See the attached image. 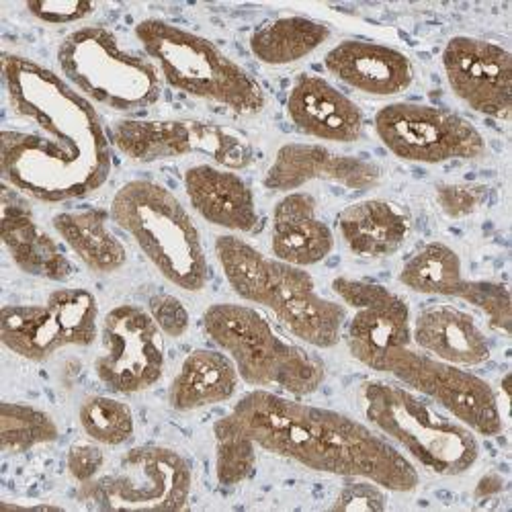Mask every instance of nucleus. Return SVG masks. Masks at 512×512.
Listing matches in <instances>:
<instances>
[{
    "mask_svg": "<svg viewBox=\"0 0 512 512\" xmlns=\"http://www.w3.org/2000/svg\"><path fill=\"white\" fill-rule=\"evenodd\" d=\"M3 82L13 117L0 134L3 181L41 203H64L99 191L113 168L111 138L89 99L54 70L3 54Z\"/></svg>",
    "mask_w": 512,
    "mask_h": 512,
    "instance_id": "obj_1",
    "label": "nucleus"
},
{
    "mask_svg": "<svg viewBox=\"0 0 512 512\" xmlns=\"http://www.w3.org/2000/svg\"><path fill=\"white\" fill-rule=\"evenodd\" d=\"M230 416L256 449L336 478H365L390 492H414V463L367 424L271 390L238 400Z\"/></svg>",
    "mask_w": 512,
    "mask_h": 512,
    "instance_id": "obj_2",
    "label": "nucleus"
},
{
    "mask_svg": "<svg viewBox=\"0 0 512 512\" xmlns=\"http://www.w3.org/2000/svg\"><path fill=\"white\" fill-rule=\"evenodd\" d=\"M216 256L240 300L269 310L295 338L314 349L340 343L347 310L324 297L306 269L267 256L234 234L216 238Z\"/></svg>",
    "mask_w": 512,
    "mask_h": 512,
    "instance_id": "obj_3",
    "label": "nucleus"
},
{
    "mask_svg": "<svg viewBox=\"0 0 512 512\" xmlns=\"http://www.w3.org/2000/svg\"><path fill=\"white\" fill-rule=\"evenodd\" d=\"M111 220L130 236L148 263L183 291L197 293L209 279L197 224L179 197L160 183H125L111 201Z\"/></svg>",
    "mask_w": 512,
    "mask_h": 512,
    "instance_id": "obj_4",
    "label": "nucleus"
},
{
    "mask_svg": "<svg viewBox=\"0 0 512 512\" xmlns=\"http://www.w3.org/2000/svg\"><path fill=\"white\" fill-rule=\"evenodd\" d=\"M136 37L170 89L242 115L267 107L259 80L207 37L164 19L140 21Z\"/></svg>",
    "mask_w": 512,
    "mask_h": 512,
    "instance_id": "obj_5",
    "label": "nucleus"
},
{
    "mask_svg": "<svg viewBox=\"0 0 512 512\" xmlns=\"http://www.w3.org/2000/svg\"><path fill=\"white\" fill-rule=\"evenodd\" d=\"M367 422L404 455L435 476H463L480 459L474 431L443 414L420 394L390 381H367L361 388Z\"/></svg>",
    "mask_w": 512,
    "mask_h": 512,
    "instance_id": "obj_6",
    "label": "nucleus"
},
{
    "mask_svg": "<svg viewBox=\"0 0 512 512\" xmlns=\"http://www.w3.org/2000/svg\"><path fill=\"white\" fill-rule=\"evenodd\" d=\"M207 336L256 390H281L304 398L326 379L324 361L283 336L259 310L242 304H213L203 314Z\"/></svg>",
    "mask_w": 512,
    "mask_h": 512,
    "instance_id": "obj_7",
    "label": "nucleus"
},
{
    "mask_svg": "<svg viewBox=\"0 0 512 512\" xmlns=\"http://www.w3.org/2000/svg\"><path fill=\"white\" fill-rule=\"evenodd\" d=\"M58 66L84 99L113 111H142L162 95V76L154 62L125 50L107 27L87 25L68 33L58 48Z\"/></svg>",
    "mask_w": 512,
    "mask_h": 512,
    "instance_id": "obj_8",
    "label": "nucleus"
},
{
    "mask_svg": "<svg viewBox=\"0 0 512 512\" xmlns=\"http://www.w3.org/2000/svg\"><path fill=\"white\" fill-rule=\"evenodd\" d=\"M193 467L173 447L142 445L121 455L109 474L78 484L76 498L99 510H185Z\"/></svg>",
    "mask_w": 512,
    "mask_h": 512,
    "instance_id": "obj_9",
    "label": "nucleus"
},
{
    "mask_svg": "<svg viewBox=\"0 0 512 512\" xmlns=\"http://www.w3.org/2000/svg\"><path fill=\"white\" fill-rule=\"evenodd\" d=\"M111 144L140 164L203 156L230 170L248 168L254 160L250 142L228 125L199 119H119L111 125Z\"/></svg>",
    "mask_w": 512,
    "mask_h": 512,
    "instance_id": "obj_10",
    "label": "nucleus"
},
{
    "mask_svg": "<svg viewBox=\"0 0 512 512\" xmlns=\"http://www.w3.org/2000/svg\"><path fill=\"white\" fill-rule=\"evenodd\" d=\"M99 336V304L89 289L62 287L41 306H5L0 340L17 357L44 363L66 347H91Z\"/></svg>",
    "mask_w": 512,
    "mask_h": 512,
    "instance_id": "obj_11",
    "label": "nucleus"
},
{
    "mask_svg": "<svg viewBox=\"0 0 512 512\" xmlns=\"http://www.w3.org/2000/svg\"><path fill=\"white\" fill-rule=\"evenodd\" d=\"M379 142L400 160L443 164L478 160L488 146L478 127L465 117L424 103H390L375 113Z\"/></svg>",
    "mask_w": 512,
    "mask_h": 512,
    "instance_id": "obj_12",
    "label": "nucleus"
},
{
    "mask_svg": "<svg viewBox=\"0 0 512 512\" xmlns=\"http://www.w3.org/2000/svg\"><path fill=\"white\" fill-rule=\"evenodd\" d=\"M381 373L392 375L408 390L429 398L480 437H498L504 431L498 394L486 379L463 367L408 347L398 351Z\"/></svg>",
    "mask_w": 512,
    "mask_h": 512,
    "instance_id": "obj_13",
    "label": "nucleus"
},
{
    "mask_svg": "<svg viewBox=\"0 0 512 512\" xmlns=\"http://www.w3.org/2000/svg\"><path fill=\"white\" fill-rule=\"evenodd\" d=\"M101 345L95 373L113 394H142L162 379L166 365L164 334L148 310L134 304L111 308L101 324Z\"/></svg>",
    "mask_w": 512,
    "mask_h": 512,
    "instance_id": "obj_14",
    "label": "nucleus"
},
{
    "mask_svg": "<svg viewBox=\"0 0 512 512\" xmlns=\"http://www.w3.org/2000/svg\"><path fill=\"white\" fill-rule=\"evenodd\" d=\"M332 291L353 310L347 347L357 363L381 373L398 351L412 347V314L404 297L381 283L353 277H336Z\"/></svg>",
    "mask_w": 512,
    "mask_h": 512,
    "instance_id": "obj_15",
    "label": "nucleus"
},
{
    "mask_svg": "<svg viewBox=\"0 0 512 512\" xmlns=\"http://www.w3.org/2000/svg\"><path fill=\"white\" fill-rule=\"evenodd\" d=\"M441 64L449 89L472 111L508 121L512 113V56L494 41L457 35L447 41Z\"/></svg>",
    "mask_w": 512,
    "mask_h": 512,
    "instance_id": "obj_16",
    "label": "nucleus"
},
{
    "mask_svg": "<svg viewBox=\"0 0 512 512\" xmlns=\"http://www.w3.org/2000/svg\"><path fill=\"white\" fill-rule=\"evenodd\" d=\"M381 168L373 160L338 154L322 144H283L267 168L263 185L269 191L293 193L310 183H326L349 191H369L381 183Z\"/></svg>",
    "mask_w": 512,
    "mask_h": 512,
    "instance_id": "obj_17",
    "label": "nucleus"
},
{
    "mask_svg": "<svg viewBox=\"0 0 512 512\" xmlns=\"http://www.w3.org/2000/svg\"><path fill=\"white\" fill-rule=\"evenodd\" d=\"M287 117L304 136L328 144H353L363 138V109L318 74H300L287 95Z\"/></svg>",
    "mask_w": 512,
    "mask_h": 512,
    "instance_id": "obj_18",
    "label": "nucleus"
},
{
    "mask_svg": "<svg viewBox=\"0 0 512 512\" xmlns=\"http://www.w3.org/2000/svg\"><path fill=\"white\" fill-rule=\"evenodd\" d=\"M191 207L207 224L238 234H254L261 228L254 191L236 170L218 164H195L183 175Z\"/></svg>",
    "mask_w": 512,
    "mask_h": 512,
    "instance_id": "obj_19",
    "label": "nucleus"
},
{
    "mask_svg": "<svg viewBox=\"0 0 512 512\" xmlns=\"http://www.w3.org/2000/svg\"><path fill=\"white\" fill-rule=\"evenodd\" d=\"M326 70L347 87L371 97H396L414 82L412 60L392 48L363 39H345L324 56Z\"/></svg>",
    "mask_w": 512,
    "mask_h": 512,
    "instance_id": "obj_20",
    "label": "nucleus"
},
{
    "mask_svg": "<svg viewBox=\"0 0 512 512\" xmlns=\"http://www.w3.org/2000/svg\"><path fill=\"white\" fill-rule=\"evenodd\" d=\"M0 236L11 261L25 275L46 281H66L72 277L74 267L64 248L35 222L29 203L7 183L3 185Z\"/></svg>",
    "mask_w": 512,
    "mask_h": 512,
    "instance_id": "obj_21",
    "label": "nucleus"
},
{
    "mask_svg": "<svg viewBox=\"0 0 512 512\" xmlns=\"http://www.w3.org/2000/svg\"><path fill=\"white\" fill-rule=\"evenodd\" d=\"M334 250V234L320 218L318 201L306 191L285 193L273 207L271 252L275 259L314 267L326 261Z\"/></svg>",
    "mask_w": 512,
    "mask_h": 512,
    "instance_id": "obj_22",
    "label": "nucleus"
},
{
    "mask_svg": "<svg viewBox=\"0 0 512 512\" xmlns=\"http://www.w3.org/2000/svg\"><path fill=\"white\" fill-rule=\"evenodd\" d=\"M412 343L418 351L463 369L484 365L490 355L488 336L472 314L455 306H431L412 324Z\"/></svg>",
    "mask_w": 512,
    "mask_h": 512,
    "instance_id": "obj_23",
    "label": "nucleus"
},
{
    "mask_svg": "<svg viewBox=\"0 0 512 512\" xmlns=\"http://www.w3.org/2000/svg\"><path fill=\"white\" fill-rule=\"evenodd\" d=\"M338 234L345 246L363 259H386L398 252L408 234V213L386 199H363L338 213Z\"/></svg>",
    "mask_w": 512,
    "mask_h": 512,
    "instance_id": "obj_24",
    "label": "nucleus"
},
{
    "mask_svg": "<svg viewBox=\"0 0 512 512\" xmlns=\"http://www.w3.org/2000/svg\"><path fill=\"white\" fill-rule=\"evenodd\" d=\"M238 383V369L224 351L195 349L185 357L170 383L168 404L183 414L224 404L234 398Z\"/></svg>",
    "mask_w": 512,
    "mask_h": 512,
    "instance_id": "obj_25",
    "label": "nucleus"
},
{
    "mask_svg": "<svg viewBox=\"0 0 512 512\" xmlns=\"http://www.w3.org/2000/svg\"><path fill=\"white\" fill-rule=\"evenodd\" d=\"M111 211L89 207L62 211L54 218V230L76 259L97 275H113L127 263V248L109 228Z\"/></svg>",
    "mask_w": 512,
    "mask_h": 512,
    "instance_id": "obj_26",
    "label": "nucleus"
},
{
    "mask_svg": "<svg viewBox=\"0 0 512 512\" xmlns=\"http://www.w3.org/2000/svg\"><path fill=\"white\" fill-rule=\"evenodd\" d=\"M398 281L414 293L453 297L465 304L476 287V279L463 273L461 256L445 242H429L416 250L400 269Z\"/></svg>",
    "mask_w": 512,
    "mask_h": 512,
    "instance_id": "obj_27",
    "label": "nucleus"
},
{
    "mask_svg": "<svg viewBox=\"0 0 512 512\" xmlns=\"http://www.w3.org/2000/svg\"><path fill=\"white\" fill-rule=\"evenodd\" d=\"M330 39V27L308 17H277L250 35L252 56L267 66H289L308 58Z\"/></svg>",
    "mask_w": 512,
    "mask_h": 512,
    "instance_id": "obj_28",
    "label": "nucleus"
},
{
    "mask_svg": "<svg viewBox=\"0 0 512 512\" xmlns=\"http://www.w3.org/2000/svg\"><path fill=\"white\" fill-rule=\"evenodd\" d=\"M56 420L41 408L17 402L0 406V447L5 453H27L58 441Z\"/></svg>",
    "mask_w": 512,
    "mask_h": 512,
    "instance_id": "obj_29",
    "label": "nucleus"
},
{
    "mask_svg": "<svg viewBox=\"0 0 512 512\" xmlns=\"http://www.w3.org/2000/svg\"><path fill=\"white\" fill-rule=\"evenodd\" d=\"M82 433L101 447H119L136 435L132 408L111 396H89L78 408Z\"/></svg>",
    "mask_w": 512,
    "mask_h": 512,
    "instance_id": "obj_30",
    "label": "nucleus"
},
{
    "mask_svg": "<svg viewBox=\"0 0 512 512\" xmlns=\"http://www.w3.org/2000/svg\"><path fill=\"white\" fill-rule=\"evenodd\" d=\"M213 439H216L218 482L232 488L250 480L256 467V445L230 414L213 424Z\"/></svg>",
    "mask_w": 512,
    "mask_h": 512,
    "instance_id": "obj_31",
    "label": "nucleus"
},
{
    "mask_svg": "<svg viewBox=\"0 0 512 512\" xmlns=\"http://www.w3.org/2000/svg\"><path fill=\"white\" fill-rule=\"evenodd\" d=\"M435 199L449 220H465L486 203L488 189L480 183H441Z\"/></svg>",
    "mask_w": 512,
    "mask_h": 512,
    "instance_id": "obj_32",
    "label": "nucleus"
},
{
    "mask_svg": "<svg viewBox=\"0 0 512 512\" xmlns=\"http://www.w3.org/2000/svg\"><path fill=\"white\" fill-rule=\"evenodd\" d=\"M330 508L332 510L381 512L388 508L386 488L379 486L377 482L365 480V478H347V482L340 486Z\"/></svg>",
    "mask_w": 512,
    "mask_h": 512,
    "instance_id": "obj_33",
    "label": "nucleus"
},
{
    "mask_svg": "<svg viewBox=\"0 0 512 512\" xmlns=\"http://www.w3.org/2000/svg\"><path fill=\"white\" fill-rule=\"evenodd\" d=\"M148 314L168 338H181L191 326V314L179 297L170 293H156L148 302Z\"/></svg>",
    "mask_w": 512,
    "mask_h": 512,
    "instance_id": "obj_34",
    "label": "nucleus"
},
{
    "mask_svg": "<svg viewBox=\"0 0 512 512\" xmlns=\"http://www.w3.org/2000/svg\"><path fill=\"white\" fill-rule=\"evenodd\" d=\"M25 9L39 23L70 25L91 17L97 5L76 3V0H35V3H27Z\"/></svg>",
    "mask_w": 512,
    "mask_h": 512,
    "instance_id": "obj_35",
    "label": "nucleus"
},
{
    "mask_svg": "<svg viewBox=\"0 0 512 512\" xmlns=\"http://www.w3.org/2000/svg\"><path fill=\"white\" fill-rule=\"evenodd\" d=\"M105 453L99 443H74L66 453V469L74 482L87 484L101 476L105 467Z\"/></svg>",
    "mask_w": 512,
    "mask_h": 512,
    "instance_id": "obj_36",
    "label": "nucleus"
},
{
    "mask_svg": "<svg viewBox=\"0 0 512 512\" xmlns=\"http://www.w3.org/2000/svg\"><path fill=\"white\" fill-rule=\"evenodd\" d=\"M504 490V478L500 474H486L480 484L476 486V496L478 498H492Z\"/></svg>",
    "mask_w": 512,
    "mask_h": 512,
    "instance_id": "obj_37",
    "label": "nucleus"
}]
</instances>
